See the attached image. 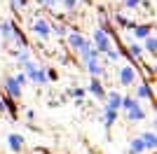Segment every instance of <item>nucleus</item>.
Masks as SVG:
<instances>
[{
  "mask_svg": "<svg viewBox=\"0 0 157 154\" xmlns=\"http://www.w3.org/2000/svg\"><path fill=\"white\" fill-rule=\"evenodd\" d=\"M12 2V9H24V5H26V0H10Z\"/></svg>",
  "mask_w": 157,
  "mask_h": 154,
  "instance_id": "obj_28",
  "label": "nucleus"
},
{
  "mask_svg": "<svg viewBox=\"0 0 157 154\" xmlns=\"http://www.w3.org/2000/svg\"><path fill=\"white\" fill-rule=\"evenodd\" d=\"M87 65V72L92 77H101L103 75V63H101V58H92V61H85Z\"/></svg>",
  "mask_w": 157,
  "mask_h": 154,
  "instance_id": "obj_8",
  "label": "nucleus"
},
{
  "mask_svg": "<svg viewBox=\"0 0 157 154\" xmlns=\"http://www.w3.org/2000/svg\"><path fill=\"white\" fill-rule=\"evenodd\" d=\"M5 91H7L12 98H19V96H21V86L14 82V77H7V79H5Z\"/></svg>",
  "mask_w": 157,
  "mask_h": 154,
  "instance_id": "obj_12",
  "label": "nucleus"
},
{
  "mask_svg": "<svg viewBox=\"0 0 157 154\" xmlns=\"http://www.w3.org/2000/svg\"><path fill=\"white\" fill-rule=\"evenodd\" d=\"M24 135H19V133H10L7 135V145H10V149L12 152H21L24 149Z\"/></svg>",
  "mask_w": 157,
  "mask_h": 154,
  "instance_id": "obj_9",
  "label": "nucleus"
},
{
  "mask_svg": "<svg viewBox=\"0 0 157 154\" xmlns=\"http://www.w3.org/2000/svg\"><path fill=\"white\" fill-rule=\"evenodd\" d=\"M127 117H129L131 122H143L145 117H148V112L141 108V103H136V105H134L131 110H127Z\"/></svg>",
  "mask_w": 157,
  "mask_h": 154,
  "instance_id": "obj_11",
  "label": "nucleus"
},
{
  "mask_svg": "<svg viewBox=\"0 0 157 154\" xmlns=\"http://www.w3.org/2000/svg\"><path fill=\"white\" fill-rule=\"evenodd\" d=\"M68 31H71V28H68L66 24H56V26H52V33H54V35H61V38H66V35H68Z\"/></svg>",
  "mask_w": 157,
  "mask_h": 154,
  "instance_id": "obj_22",
  "label": "nucleus"
},
{
  "mask_svg": "<svg viewBox=\"0 0 157 154\" xmlns=\"http://www.w3.org/2000/svg\"><path fill=\"white\" fill-rule=\"evenodd\" d=\"M115 122H117V112H115V110H110V108H105V105H103V124H105V128H110Z\"/></svg>",
  "mask_w": 157,
  "mask_h": 154,
  "instance_id": "obj_14",
  "label": "nucleus"
},
{
  "mask_svg": "<svg viewBox=\"0 0 157 154\" xmlns=\"http://www.w3.org/2000/svg\"><path fill=\"white\" fill-rule=\"evenodd\" d=\"M122 5H124L127 9H138V7H141V0H122Z\"/></svg>",
  "mask_w": 157,
  "mask_h": 154,
  "instance_id": "obj_26",
  "label": "nucleus"
},
{
  "mask_svg": "<svg viewBox=\"0 0 157 154\" xmlns=\"http://www.w3.org/2000/svg\"><path fill=\"white\" fill-rule=\"evenodd\" d=\"M31 33L40 40H47L52 35V24L47 19H42V16H38V19H33V24H31Z\"/></svg>",
  "mask_w": 157,
  "mask_h": 154,
  "instance_id": "obj_2",
  "label": "nucleus"
},
{
  "mask_svg": "<svg viewBox=\"0 0 157 154\" xmlns=\"http://www.w3.org/2000/svg\"><path fill=\"white\" fill-rule=\"evenodd\" d=\"M78 2H80V0H78ZM85 2H92V0H85Z\"/></svg>",
  "mask_w": 157,
  "mask_h": 154,
  "instance_id": "obj_30",
  "label": "nucleus"
},
{
  "mask_svg": "<svg viewBox=\"0 0 157 154\" xmlns=\"http://www.w3.org/2000/svg\"><path fill=\"white\" fill-rule=\"evenodd\" d=\"M66 38H68V45H71V49H73V51H78V54L85 49L87 45H89V40H87L80 31H68V35H66Z\"/></svg>",
  "mask_w": 157,
  "mask_h": 154,
  "instance_id": "obj_4",
  "label": "nucleus"
},
{
  "mask_svg": "<svg viewBox=\"0 0 157 154\" xmlns=\"http://www.w3.org/2000/svg\"><path fill=\"white\" fill-rule=\"evenodd\" d=\"M143 51H148V54H152V56H155V49H157V40H155V35H148V38H145V42L143 45Z\"/></svg>",
  "mask_w": 157,
  "mask_h": 154,
  "instance_id": "obj_18",
  "label": "nucleus"
},
{
  "mask_svg": "<svg viewBox=\"0 0 157 154\" xmlns=\"http://www.w3.org/2000/svg\"><path fill=\"white\" fill-rule=\"evenodd\" d=\"M14 82H17V84H19V86H21V89H24V84H28V77H26V72H17V75H14Z\"/></svg>",
  "mask_w": 157,
  "mask_h": 154,
  "instance_id": "obj_24",
  "label": "nucleus"
},
{
  "mask_svg": "<svg viewBox=\"0 0 157 154\" xmlns=\"http://www.w3.org/2000/svg\"><path fill=\"white\" fill-rule=\"evenodd\" d=\"M141 140H143L145 152H150V149L157 147V135H155V131H148V133H143V135H141Z\"/></svg>",
  "mask_w": 157,
  "mask_h": 154,
  "instance_id": "obj_13",
  "label": "nucleus"
},
{
  "mask_svg": "<svg viewBox=\"0 0 157 154\" xmlns=\"http://www.w3.org/2000/svg\"><path fill=\"white\" fill-rule=\"evenodd\" d=\"M131 31H134V38L145 40L148 35H152V26L150 24H134V26H131Z\"/></svg>",
  "mask_w": 157,
  "mask_h": 154,
  "instance_id": "obj_10",
  "label": "nucleus"
},
{
  "mask_svg": "<svg viewBox=\"0 0 157 154\" xmlns=\"http://www.w3.org/2000/svg\"><path fill=\"white\" fill-rule=\"evenodd\" d=\"M14 33H17V28H14L12 21H0V35H2L5 42H12V40H14Z\"/></svg>",
  "mask_w": 157,
  "mask_h": 154,
  "instance_id": "obj_7",
  "label": "nucleus"
},
{
  "mask_svg": "<svg viewBox=\"0 0 157 154\" xmlns=\"http://www.w3.org/2000/svg\"><path fill=\"white\" fill-rule=\"evenodd\" d=\"M136 98H143V101H148V98H152V89H150V84H138L136 86Z\"/></svg>",
  "mask_w": 157,
  "mask_h": 154,
  "instance_id": "obj_17",
  "label": "nucleus"
},
{
  "mask_svg": "<svg viewBox=\"0 0 157 154\" xmlns=\"http://www.w3.org/2000/svg\"><path fill=\"white\" fill-rule=\"evenodd\" d=\"M92 45L94 49L98 51V54H105V51L113 47V38H110V33L105 31V28H96L92 35Z\"/></svg>",
  "mask_w": 157,
  "mask_h": 154,
  "instance_id": "obj_1",
  "label": "nucleus"
},
{
  "mask_svg": "<svg viewBox=\"0 0 157 154\" xmlns=\"http://www.w3.org/2000/svg\"><path fill=\"white\" fill-rule=\"evenodd\" d=\"M103 56H105V58H108V61H113V63H117L120 58H122V51H120V49H117V47H110V49L105 51Z\"/></svg>",
  "mask_w": 157,
  "mask_h": 154,
  "instance_id": "obj_21",
  "label": "nucleus"
},
{
  "mask_svg": "<svg viewBox=\"0 0 157 154\" xmlns=\"http://www.w3.org/2000/svg\"><path fill=\"white\" fill-rule=\"evenodd\" d=\"M127 54H129V58H134V61H138V58L143 56V47L138 45V42H131V45L127 47Z\"/></svg>",
  "mask_w": 157,
  "mask_h": 154,
  "instance_id": "obj_16",
  "label": "nucleus"
},
{
  "mask_svg": "<svg viewBox=\"0 0 157 154\" xmlns=\"http://www.w3.org/2000/svg\"><path fill=\"white\" fill-rule=\"evenodd\" d=\"M0 112H7V103L5 101H0Z\"/></svg>",
  "mask_w": 157,
  "mask_h": 154,
  "instance_id": "obj_29",
  "label": "nucleus"
},
{
  "mask_svg": "<svg viewBox=\"0 0 157 154\" xmlns=\"http://www.w3.org/2000/svg\"><path fill=\"white\" fill-rule=\"evenodd\" d=\"M17 58H19V68L33 61V56H31V51H28V49H17Z\"/></svg>",
  "mask_w": 157,
  "mask_h": 154,
  "instance_id": "obj_19",
  "label": "nucleus"
},
{
  "mask_svg": "<svg viewBox=\"0 0 157 154\" xmlns=\"http://www.w3.org/2000/svg\"><path fill=\"white\" fill-rule=\"evenodd\" d=\"M145 147H143V140H141V135L138 138H131L129 140V154H143Z\"/></svg>",
  "mask_w": 157,
  "mask_h": 154,
  "instance_id": "obj_15",
  "label": "nucleus"
},
{
  "mask_svg": "<svg viewBox=\"0 0 157 154\" xmlns=\"http://www.w3.org/2000/svg\"><path fill=\"white\" fill-rule=\"evenodd\" d=\"M105 108H110V110H115L117 112L120 110V105H122V94L120 91H105Z\"/></svg>",
  "mask_w": 157,
  "mask_h": 154,
  "instance_id": "obj_5",
  "label": "nucleus"
},
{
  "mask_svg": "<svg viewBox=\"0 0 157 154\" xmlns=\"http://www.w3.org/2000/svg\"><path fill=\"white\" fill-rule=\"evenodd\" d=\"M117 79H120L122 86H134V82H136V68H134V63L122 65L117 70Z\"/></svg>",
  "mask_w": 157,
  "mask_h": 154,
  "instance_id": "obj_3",
  "label": "nucleus"
},
{
  "mask_svg": "<svg viewBox=\"0 0 157 154\" xmlns=\"http://www.w3.org/2000/svg\"><path fill=\"white\" fill-rule=\"evenodd\" d=\"M61 5H63L66 9H75V5H78V0H61Z\"/></svg>",
  "mask_w": 157,
  "mask_h": 154,
  "instance_id": "obj_27",
  "label": "nucleus"
},
{
  "mask_svg": "<svg viewBox=\"0 0 157 154\" xmlns=\"http://www.w3.org/2000/svg\"><path fill=\"white\" fill-rule=\"evenodd\" d=\"M42 7H49V9H54V7H59L61 5V0H38Z\"/></svg>",
  "mask_w": 157,
  "mask_h": 154,
  "instance_id": "obj_25",
  "label": "nucleus"
},
{
  "mask_svg": "<svg viewBox=\"0 0 157 154\" xmlns=\"http://www.w3.org/2000/svg\"><path fill=\"white\" fill-rule=\"evenodd\" d=\"M87 91H89L92 96H96V98H105V89H103L101 77H92V79H89V86H87Z\"/></svg>",
  "mask_w": 157,
  "mask_h": 154,
  "instance_id": "obj_6",
  "label": "nucleus"
},
{
  "mask_svg": "<svg viewBox=\"0 0 157 154\" xmlns=\"http://www.w3.org/2000/svg\"><path fill=\"white\" fill-rule=\"evenodd\" d=\"M136 98H129V96H122V105H120V108H122V110H124V112H127V110H131V108H134V105H136Z\"/></svg>",
  "mask_w": 157,
  "mask_h": 154,
  "instance_id": "obj_23",
  "label": "nucleus"
},
{
  "mask_svg": "<svg viewBox=\"0 0 157 154\" xmlns=\"http://www.w3.org/2000/svg\"><path fill=\"white\" fill-rule=\"evenodd\" d=\"M68 94H71V96L75 98V101H78V105H82V103H85V94H87V91L82 89V86H73V89L68 91Z\"/></svg>",
  "mask_w": 157,
  "mask_h": 154,
  "instance_id": "obj_20",
  "label": "nucleus"
}]
</instances>
